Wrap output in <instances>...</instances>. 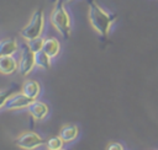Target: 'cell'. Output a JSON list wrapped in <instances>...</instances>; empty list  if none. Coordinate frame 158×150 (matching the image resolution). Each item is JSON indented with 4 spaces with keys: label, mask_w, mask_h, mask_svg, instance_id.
<instances>
[{
    "label": "cell",
    "mask_w": 158,
    "mask_h": 150,
    "mask_svg": "<svg viewBox=\"0 0 158 150\" xmlns=\"http://www.w3.org/2000/svg\"><path fill=\"white\" fill-rule=\"evenodd\" d=\"M88 5H89L88 17H89V22H90L91 27L100 36H102V37L109 36L111 27L116 21V16L105 11L100 5L96 4L95 0H89Z\"/></svg>",
    "instance_id": "1"
},
{
    "label": "cell",
    "mask_w": 158,
    "mask_h": 150,
    "mask_svg": "<svg viewBox=\"0 0 158 150\" xmlns=\"http://www.w3.org/2000/svg\"><path fill=\"white\" fill-rule=\"evenodd\" d=\"M51 23L63 38H69L72 31V20L63 1L56 2V6L51 14Z\"/></svg>",
    "instance_id": "2"
},
{
    "label": "cell",
    "mask_w": 158,
    "mask_h": 150,
    "mask_svg": "<svg viewBox=\"0 0 158 150\" xmlns=\"http://www.w3.org/2000/svg\"><path fill=\"white\" fill-rule=\"evenodd\" d=\"M44 12L42 9H38L33 12L32 17L30 18L28 23L20 31V36L25 41H30L37 37H42L44 30Z\"/></svg>",
    "instance_id": "3"
},
{
    "label": "cell",
    "mask_w": 158,
    "mask_h": 150,
    "mask_svg": "<svg viewBox=\"0 0 158 150\" xmlns=\"http://www.w3.org/2000/svg\"><path fill=\"white\" fill-rule=\"evenodd\" d=\"M44 144V139L35 132H23L15 139V145L22 150H36Z\"/></svg>",
    "instance_id": "4"
},
{
    "label": "cell",
    "mask_w": 158,
    "mask_h": 150,
    "mask_svg": "<svg viewBox=\"0 0 158 150\" xmlns=\"http://www.w3.org/2000/svg\"><path fill=\"white\" fill-rule=\"evenodd\" d=\"M35 66H36L35 52L28 47L27 43H22L21 44V50H20V60H19V71H20V74L26 76L33 70Z\"/></svg>",
    "instance_id": "5"
},
{
    "label": "cell",
    "mask_w": 158,
    "mask_h": 150,
    "mask_svg": "<svg viewBox=\"0 0 158 150\" xmlns=\"http://www.w3.org/2000/svg\"><path fill=\"white\" fill-rule=\"evenodd\" d=\"M35 100L26 96L22 91L11 93L4 102H1V109H7V111H15V109H22V108H28L31 103Z\"/></svg>",
    "instance_id": "6"
},
{
    "label": "cell",
    "mask_w": 158,
    "mask_h": 150,
    "mask_svg": "<svg viewBox=\"0 0 158 150\" xmlns=\"http://www.w3.org/2000/svg\"><path fill=\"white\" fill-rule=\"evenodd\" d=\"M27 109H28V113L36 120H43L48 116V112H49V108H48L47 103H44L42 101H37V100H35Z\"/></svg>",
    "instance_id": "7"
},
{
    "label": "cell",
    "mask_w": 158,
    "mask_h": 150,
    "mask_svg": "<svg viewBox=\"0 0 158 150\" xmlns=\"http://www.w3.org/2000/svg\"><path fill=\"white\" fill-rule=\"evenodd\" d=\"M19 70V61L14 58V55H1L0 58V71L5 75L14 74Z\"/></svg>",
    "instance_id": "8"
},
{
    "label": "cell",
    "mask_w": 158,
    "mask_h": 150,
    "mask_svg": "<svg viewBox=\"0 0 158 150\" xmlns=\"http://www.w3.org/2000/svg\"><path fill=\"white\" fill-rule=\"evenodd\" d=\"M21 91H22L26 96H28V97H31V98H33V100H37V97H38L40 93H41V86H40V84H38L37 81H35V80H26V81L22 84Z\"/></svg>",
    "instance_id": "9"
},
{
    "label": "cell",
    "mask_w": 158,
    "mask_h": 150,
    "mask_svg": "<svg viewBox=\"0 0 158 150\" xmlns=\"http://www.w3.org/2000/svg\"><path fill=\"white\" fill-rule=\"evenodd\" d=\"M79 129L75 124H65L62 127L59 132V136L63 139L64 143H72L78 138Z\"/></svg>",
    "instance_id": "10"
},
{
    "label": "cell",
    "mask_w": 158,
    "mask_h": 150,
    "mask_svg": "<svg viewBox=\"0 0 158 150\" xmlns=\"http://www.w3.org/2000/svg\"><path fill=\"white\" fill-rule=\"evenodd\" d=\"M19 49V43L14 38L2 39L0 43V55H14Z\"/></svg>",
    "instance_id": "11"
},
{
    "label": "cell",
    "mask_w": 158,
    "mask_h": 150,
    "mask_svg": "<svg viewBox=\"0 0 158 150\" xmlns=\"http://www.w3.org/2000/svg\"><path fill=\"white\" fill-rule=\"evenodd\" d=\"M43 50L51 57V58H56L59 52H60V43L57 38H46L44 39V44H43Z\"/></svg>",
    "instance_id": "12"
},
{
    "label": "cell",
    "mask_w": 158,
    "mask_h": 150,
    "mask_svg": "<svg viewBox=\"0 0 158 150\" xmlns=\"http://www.w3.org/2000/svg\"><path fill=\"white\" fill-rule=\"evenodd\" d=\"M35 59H36V66H38L41 69H44V70L51 68V59L52 58L43 49L35 53Z\"/></svg>",
    "instance_id": "13"
},
{
    "label": "cell",
    "mask_w": 158,
    "mask_h": 150,
    "mask_svg": "<svg viewBox=\"0 0 158 150\" xmlns=\"http://www.w3.org/2000/svg\"><path fill=\"white\" fill-rule=\"evenodd\" d=\"M63 145H64V141L59 135L52 136L46 141L47 150H60V149H63Z\"/></svg>",
    "instance_id": "14"
},
{
    "label": "cell",
    "mask_w": 158,
    "mask_h": 150,
    "mask_svg": "<svg viewBox=\"0 0 158 150\" xmlns=\"http://www.w3.org/2000/svg\"><path fill=\"white\" fill-rule=\"evenodd\" d=\"M27 44L28 47L36 53V52H40L43 49V44H44V38L42 37H37V38H33V39H30L27 41Z\"/></svg>",
    "instance_id": "15"
},
{
    "label": "cell",
    "mask_w": 158,
    "mask_h": 150,
    "mask_svg": "<svg viewBox=\"0 0 158 150\" xmlns=\"http://www.w3.org/2000/svg\"><path fill=\"white\" fill-rule=\"evenodd\" d=\"M107 150H123V146L120 143H111V144H109Z\"/></svg>",
    "instance_id": "16"
},
{
    "label": "cell",
    "mask_w": 158,
    "mask_h": 150,
    "mask_svg": "<svg viewBox=\"0 0 158 150\" xmlns=\"http://www.w3.org/2000/svg\"><path fill=\"white\" fill-rule=\"evenodd\" d=\"M59 1H63V2L65 4V2H69V1H72V0H59Z\"/></svg>",
    "instance_id": "17"
},
{
    "label": "cell",
    "mask_w": 158,
    "mask_h": 150,
    "mask_svg": "<svg viewBox=\"0 0 158 150\" xmlns=\"http://www.w3.org/2000/svg\"><path fill=\"white\" fill-rule=\"evenodd\" d=\"M52 1H53V2H58L59 0H52Z\"/></svg>",
    "instance_id": "18"
},
{
    "label": "cell",
    "mask_w": 158,
    "mask_h": 150,
    "mask_svg": "<svg viewBox=\"0 0 158 150\" xmlns=\"http://www.w3.org/2000/svg\"><path fill=\"white\" fill-rule=\"evenodd\" d=\"M60 150H69V149H60Z\"/></svg>",
    "instance_id": "19"
}]
</instances>
